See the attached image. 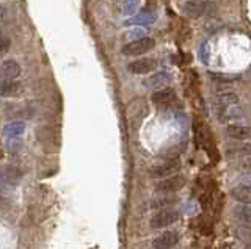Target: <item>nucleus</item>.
<instances>
[{
  "label": "nucleus",
  "instance_id": "25",
  "mask_svg": "<svg viewBox=\"0 0 251 249\" xmlns=\"http://www.w3.org/2000/svg\"><path fill=\"white\" fill-rule=\"evenodd\" d=\"M174 202H176V198H165V199H160L159 202H154L152 206L154 207H165V206H171Z\"/></svg>",
  "mask_w": 251,
  "mask_h": 249
},
{
  "label": "nucleus",
  "instance_id": "27",
  "mask_svg": "<svg viewBox=\"0 0 251 249\" xmlns=\"http://www.w3.org/2000/svg\"><path fill=\"white\" fill-rule=\"evenodd\" d=\"M143 33H145V32H143L142 28H137V30H134V32H130V36H132V38L135 36L137 40H140V38H145V36H143Z\"/></svg>",
  "mask_w": 251,
  "mask_h": 249
},
{
  "label": "nucleus",
  "instance_id": "20",
  "mask_svg": "<svg viewBox=\"0 0 251 249\" xmlns=\"http://www.w3.org/2000/svg\"><path fill=\"white\" fill-rule=\"evenodd\" d=\"M232 215L245 224H251V207L248 204H242L232 208Z\"/></svg>",
  "mask_w": 251,
  "mask_h": 249
},
{
  "label": "nucleus",
  "instance_id": "4",
  "mask_svg": "<svg viewBox=\"0 0 251 249\" xmlns=\"http://www.w3.org/2000/svg\"><path fill=\"white\" fill-rule=\"evenodd\" d=\"M225 155L228 158H245L251 157V143L234 140L225 146Z\"/></svg>",
  "mask_w": 251,
  "mask_h": 249
},
{
  "label": "nucleus",
  "instance_id": "15",
  "mask_svg": "<svg viewBox=\"0 0 251 249\" xmlns=\"http://www.w3.org/2000/svg\"><path fill=\"white\" fill-rule=\"evenodd\" d=\"M231 196L240 204H248V206H251V185H245V184L235 185L231 190Z\"/></svg>",
  "mask_w": 251,
  "mask_h": 249
},
{
  "label": "nucleus",
  "instance_id": "14",
  "mask_svg": "<svg viewBox=\"0 0 251 249\" xmlns=\"http://www.w3.org/2000/svg\"><path fill=\"white\" fill-rule=\"evenodd\" d=\"M240 101V97L237 93L234 91H226V93H221L215 97V101H213V105H215L217 110H221V108H226V107H231V105H237Z\"/></svg>",
  "mask_w": 251,
  "mask_h": 249
},
{
  "label": "nucleus",
  "instance_id": "8",
  "mask_svg": "<svg viewBox=\"0 0 251 249\" xmlns=\"http://www.w3.org/2000/svg\"><path fill=\"white\" fill-rule=\"evenodd\" d=\"M179 243V233L176 230H167L152 240L154 249H171Z\"/></svg>",
  "mask_w": 251,
  "mask_h": 249
},
{
  "label": "nucleus",
  "instance_id": "9",
  "mask_svg": "<svg viewBox=\"0 0 251 249\" xmlns=\"http://www.w3.org/2000/svg\"><path fill=\"white\" fill-rule=\"evenodd\" d=\"M156 67H157V62L154 58H140L129 63L127 69L132 74H149L152 71H156Z\"/></svg>",
  "mask_w": 251,
  "mask_h": 249
},
{
  "label": "nucleus",
  "instance_id": "17",
  "mask_svg": "<svg viewBox=\"0 0 251 249\" xmlns=\"http://www.w3.org/2000/svg\"><path fill=\"white\" fill-rule=\"evenodd\" d=\"M156 19H157L156 13L149 11V10H145V11H142L140 14H137V16L130 18L127 21V24L129 25H151V24H154V22H156Z\"/></svg>",
  "mask_w": 251,
  "mask_h": 249
},
{
  "label": "nucleus",
  "instance_id": "3",
  "mask_svg": "<svg viewBox=\"0 0 251 249\" xmlns=\"http://www.w3.org/2000/svg\"><path fill=\"white\" fill-rule=\"evenodd\" d=\"M186 184H187L186 176L173 174V176L165 177V179H162L160 182H157L156 190L160 193H176V191L182 190V188L186 187Z\"/></svg>",
  "mask_w": 251,
  "mask_h": 249
},
{
  "label": "nucleus",
  "instance_id": "13",
  "mask_svg": "<svg viewBox=\"0 0 251 249\" xmlns=\"http://www.w3.org/2000/svg\"><path fill=\"white\" fill-rule=\"evenodd\" d=\"M228 137L232 140H242L247 141L251 138V127L250 125H240V124H231L226 127Z\"/></svg>",
  "mask_w": 251,
  "mask_h": 249
},
{
  "label": "nucleus",
  "instance_id": "28",
  "mask_svg": "<svg viewBox=\"0 0 251 249\" xmlns=\"http://www.w3.org/2000/svg\"><path fill=\"white\" fill-rule=\"evenodd\" d=\"M242 249H251V243H247L245 246H243Z\"/></svg>",
  "mask_w": 251,
  "mask_h": 249
},
{
  "label": "nucleus",
  "instance_id": "2",
  "mask_svg": "<svg viewBox=\"0 0 251 249\" xmlns=\"http://www.w3.org/2000/svg\"><path fill=\"white\" fill-rule=\"evenodd\" d=\"M179 212L178 210H173V208H164L157 212L151 218L149 226L152 229H165L168 226L174 224L176 221H179Z\"/></svg>",
  "mask_w": 251,
  "mask_h": 249
},
{
  "label": "nucleus",
  "instance_id": "5",
  "mask_svg": "<svg viewBox=\"0 0 251 249\" xmlns=\"http://www.w3.org/2000/svg\"><path fill=\"white\" fill-rule=\"evenodd\" d=\"M179 169H181V162L178 158H171V160H168L159 166H154V168L149 171V176L154 179H165L173 174H178Z\"/></svg>",
  "mask_w": 251,
  "mask_h": 249
},
{
  "label": "nucleus",
  "instance_id": "24",
  "mask_svg": "<svg viewBox=\"0 0 251 249\" xmlns=\"http://www.w3.org/2000/svg\"><path fill=\"white\" fill-rule=\"evenodd\" d=\"M10 50V41L5 38H0V57H3Z\"/></svg>",
  "mask_w": 251,
  "mask_h": 249
},
{
  "label": "nucleus",
  "instance_id": "12",
  "mask_svg": "<svg viewBox=\"0 0 251 249\" xmlns=\"http://www.w3.org/2000/svg\"><path fill=\"white\" fill-rule=\"evenodd\" d=\"M21 75V66L19 63L13 60H5L0 63V79L3 80H16Z\"/></svg>",
  "mask_w": 251,
  "mask_h": 249
},
{
  "label": "nucleus",
  "instance_id": "11",
  "mask_svg": "<svg viewBox=\"0 0 251 249\" xmlns=\"http://www.w3.org/2000/svg\"><path fill=\"white\" fill-rule=\"evenodd\" d=\"M169 82H171V75L165 71H159V72H154L152 75H149L143 83H145V86L149 89H162V88H165Z\"/></svg>",
  "mask_w": 251,
  "mask_h": 249
},
{
  "label": "nucleus",
  "instance_id": "23",
  "mask_svg": "<svg viewBox=\"0 0 251 249\" xmlns=\"http://www.w3.org/2000/svg\"><path fill=\"white\" fill-rule=\"evenodd\" d=\"M137 6H138V0H127L124 5V14H134L137 11Z\"/></svg>",
  "mask_w": 251,
  "mask_h": 249
},
{
  "label": "nucleus",
  "instance_id": "19",
  "mask_svg": "<svg viewBox=\"0 0 251 249\" xmlns=\"http://www.w3.org/2000/svg\"><path fill=\"white\" fill-rule=\"evenodd\" d=\"M243 115V110L237 105H231V107H226V108H221L218 110V118L221 123H226L230 119H237Z\"/></svg>",
  "mask_w": 251,
  "mask_h": 249
},
{
  "label": "nucleus",
  "instance_id": "16",
  "mask_svg": "<svg viewBox=\"0 0 251 249\" xmlns=\"http://www.w3.org/2000/svg\"><path fill=\"white\" fill-rule=\"evenodd\" d=\"M21 83L16 80H0V97H13L21 93Z\"/></svg>",
  "mask_w": 251,
  "mask_h": 249
},
{
  "label": "nucleus",
  "instance_id": "6",
  "mask_svg": "<svg viewBox=\"0 0 251 249\" xmlns=\"http://www.w3.org/2000/svg\"><path fill=\"white\" fill-rule=\"evenodd\" d=\"M209 0H187L182 6V11L186 16L196 19L209 11Z\"/></svg>",
  "mask_w": 251,
  "mask_h": 249
},
{
  "label": "nucleus",
  "instance_id": "7",
  "mask_svg": "<svg viewBox=\"0 0 251 249\" xmlns=\"http://www.w3.org/2000/svg\"><path fill=\"white\" fill-rule=\"evenodd\" d=\"M152 102L157 108L167 110L176 102V93L173 88H162L152 94Z\"/></svg>",
  "mask_w": 251,
  "mask_h": 249
},
{
  "label": "nucleus",
  "instance_id": "26",
  "mask_svg": "<svg viewBox=\"0 0 251 249\" xmlns=\"http://www.w3.org/2000/svg\"><path fill=\"white\" fill-rule=\"evenodd\" d=\"M240 168H242L243 171L251 172V157H245V160H243V162L240 163Z\"/></svg>",
  "mask_w": 251,
  "mask_h": 249
},
{
  "label": "nucleus",
  "instance_id": "21",
  "mask_svg": "<svg viewBox=\"0 0 251 249\" xmlns=\"http://www.w3.org/2000/svg\"><path fill=\"white\" fill-rule=\"evenodd\" d=\"M234 233H235V237L242 241H251V226H247L245 223L242 226H237Z\"/></svg>",
  "mask_w": 251,
  "mask_h": 249
},
{
  "label": "nucleus",
  "instance_id": "10",
  "mask_svg": "<svg viewBox=\"0 0 251 249\" xmlns=\"http://www.w3.org/2000/svg\"><path fill=\"white\" fill-rule=\"evenodd\" d=\"M22 176H24V172L14 165H5L0 168V180H3L5 184L16 185L21 182Z\"/></svg>",
  "mask_w": 251,
  "mask_h": 249
},
{
  "label": "nucleus",
  "instance_id": "18",
  "mask_svg": "<svg viewBox=\"0 0 251 249\" xmlns=\"http://www.w3.org/2000/svg\"><path fill=\"white\" fill-rule=\"evenodd\" d=\"M24 132H25V123H22V121H13V123H8L3 127V135L8 138L21 137Z\"/></svg>",
  "mask_w": 251,
  "mask_h": 249
},
{
  "label": "nucleus",
  "instance_id": "22",
  "mask_svg": "<svg viewBox=\"0 0 251 249\" xmlns=\"http://www.w3.org/2000/svg\"><path fill=\"white\" fill-rule=\"evenodd\" d=\"M198 54H199V58H201V62L204 64L209 63V46H208V42H203L201 46H199Z\"/></svg>",
  "mask_w": 251,
  "mask_h": 249
},
{
  "label": "nucleus",
  "instance_id": "29",
  "mask_svg": "<svg viewBox=\"0 0 251 249\" xmlns=\"http://www.w3.org/2000/svg\"><path fill=\"white\" fill-rule=\"evenodd\" d=\"M0 38H2V28H0Z\"/></svg>",
  "mask_w": 251,
  "mask_h": 249
},
{
  "label": "nucleus",
  "instance_id": "1",
  "mask_svg": "<svg viewBox=\"0 0 251 249\" xmlns=\"http://www.w3.org/2000/svg\"><path fill=\"white\" fill-rule=\"evenodd\" d=\"M154 47H156V41L152 38H140V40H134L127 42L126 46L121 49L123 55L126 57H140V55H145L147 52H151Z\"/></svg>",
  "mask_w": 251,
  "mask_h": 249
}]
</instances>
